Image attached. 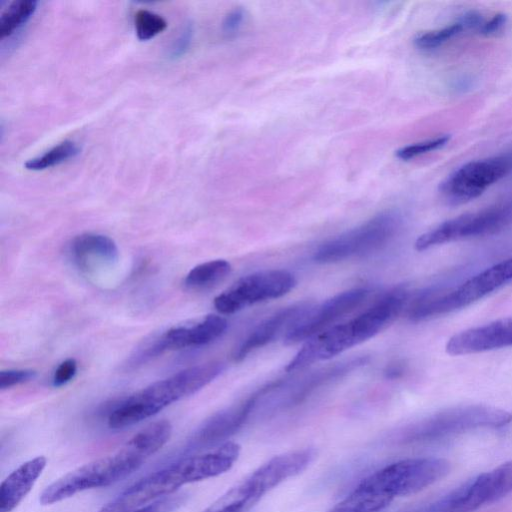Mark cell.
<instances>
[{"instance_id": "obj_1", "label": "cell", "mask_w": 512, "mask_h": 512, "mask_svg": "<svg viewBox=\"0 0 512 512\" xmlns=\"http://www.w3.org/2000/svg\"><path fill=\"white\" fill-rule=\"evenodd\" d=\"M172 426L167 420L149 424L110 455L84 464L63 475L41 493L42 505L60 502L94 488L109 486L137 470L169 440Z\"/></svg>"}, {"instance_id": "obj_2", "label": "cell", "mask_w": 512, "mask_h": 512, "mask_svg": "<svg viewBox=\"0 0 512 512\" xmlns=\"http://www.w3.org/2000/svg\"><path fill=\"white\" fill-rule=\"evenodd\" d=\"M240 446L225 442L199 454L180 458L147 474L119 493L98 512H128L173 495L181 486L218 476L230 470Z\"/></svg>"}, {"instance_id": "obj_3", "label": "cell", "mask_w": 512, "mask_h": 512, "mask_svg": "<svg viewBox=\"0 0 512 512\" xmlns=\"http://www.w3.org/2000/svg\"><path fill=\"white\" fill-rule=\"evenodd\" d=\"M407 301L404 289L396 288L359 315L331 326L308 339L287 364V372L330 359L379 333L402 311Z\"/></svg>"}, {"instance_id": "obj_4", "label": "cell", "mask_w": 512, "mask_h": 512, "mask_svg": "<svg viewBox=\"0 0 512 512\" xmlns=\"http://www.w3.org/2000/svg\"><path fill=\"white\" fill-rule=\"evenodd\" d=\"M224 370L221 362H208L156 381L122 400L109 414L108 426L121 429L154 416L172 403L212 382Z\"/></svg>"}, {"instance_id": "obj_5", "label": "cell", "mask_w": 512, "mask_h": 512, "mask_svg": "<svg viewBox=\"0 0 512 512\" xmlns=\"http://www.w3.org/2000/svg\"><path fill=\"white\" fill-rule=\"evenodd\" d=\"M314 457L312 449H299L274 456L227 490L204 512H247L266 493L298 475Z\"/></svg>"}, {"instance_id": "obj_6", "label": "cell", "mask_w": 512, "mask_h": 512, "mask_svg": "<svg viewBox=\"0 0 512 512\" xmlns=\"http://www.w3.org/2000/svg\"><path fill=\"white\" fill-rule=\"evenodd\" d=\"M512 421V414L487 405H463L439 411L409 424L397 434L404 444L441 439L479 428H499Z\"/></svg>"}, {"instance_id": "obj_7", "label": "cell", "mask_w": 512, "mask_h": 512, "mask_svg": "<svg viewBox=\"0 0 512 512\" xmlns=\"http://www.w3.org/2000/svg\"><path fill=\"white\" fill-rule=\"evenodd\" d=\"M512 280V257L505 259L458 287L442 293H422L407 309L411 321L418 322L469 306Z\"/></svg>"}, {"instance_id": "obj_8", "label": "cell", "mask_w": 512, "mask_h": 512, "mask_svg": "<svg viewBox=\"0 0 512 512\" xmlns=\"http://www.w3.org/2000/svg\"><path fill=\"white\" fill-rule=\"evenodd\" d=\"M512 491V459L468 480L446 495L401 512H474Z\"/></svg>"}, {"instance_id": "obj_9", "label": "cell", "mask_w": 512, "mask_h": 512, "mask_svg": "<svg viewBox=\"0 0 512 512\" xmlns=\"http://www.w3.org/2000/svg\"><path fill=\"white\" fill-rule=\"evenodd\" d=\"M400 223V216L396 212H381L323 243L315 251L313 259L322 264L335 263L376 251L394 237Z\"/></svg>"}, {"instance_id": "obj_10", "label": "cell", "mask_w": 512, "mask_h": 512, "mask_svg": "<svg viewBox=\"0 0 512 512\" xmlns=\"http://www.w3.org/2000/svg\"><path fill=\"white\" fill-rule=\"evenodd\" d=\"M511 223L512 200L501 201L442 222L419 236L415 241V249L423 251L455 240L492 235Z\"/></svg>"}, {"instance_id": "obj_11", "label": "cell", "mask_w": 512, "mask_h": 512, "mask_svg": "<svg viewBox=\"0 0 512 512\" xmlns=\"http://www.w3.org/2000/svg\"><path fill=\"white\" fill-rule=\"evenodd\" d=\"M449 462L442 458H411L389 464L361 482L392 499L416 493L443 478Z\"/></svg>"}, {"instance_id": "obj_12", "label": "cell", "mask_w": 512, "mask_h": 512, "mask_svg": "<svg viewBox=\"0 0 512 512\" xmlns=\"http://www.w3.org/2000/svg\"><path fill=\"white\" fill-rule=\"evenodd\" d=\"M512 172V152L468 162L451 173L439 187L449 204L466 203Z\"/></svg>"}, {"instance_id": "obj_13", "label": "cell", "mask_w": 512, "mask_h": 512, "mask_svg": "<svg viewBox=\"0 0 512 512\" xmlns=\"http://www.w3.org/2000/svg\"><path fill=\"white\" fill-rule=\"evenodd\" d=\"M296 285L289 271L271 269L254 272L236 281L214 299V307L223 314L236 313L259 302L279 298Z\"/></svg>"}, {"instance_id": "obj_14", "label": "cell", "mask_w": 512, "mask_h": 512, "mask_svg": "<svg viewBox=\"0 0 512 512\" xmlns=\"http://www.w3.org/2000/svg\"><path fill=\"white\" fill-rule=\"evenodd\" d=\"M267 387L261 388L247 399L225 408L207 418L188 438L180 457L195 454L204 449L219 446L236 433L246 422L258 400L266 393Z\"/></svg>"}, {"instance_id": "obj_15", "label": "cell", "mask_w": 512, "mask_h": 512, "mask_svg": "<svg viewBox=\"0 0 512 512\" xmlns=\"http://www.w3.org/2000/svg\"><path fill=\"white\" fill-rule=\"evenodd\" d=\"M366 288H354L341 292L309 311L285 334L286 344L307 341L318 333L330 328L346 314L359 307L368 297Z\"/></svg>"}, {"instance_id": "obj_16", "label": "cell", "mask_w": 512, "mask_h": 512, "mask_svg": "<svg viewBox=\"0 0 512 512\" xmlns=\"http://www.w3.org/2000/svg\"><path fill=\"white\" fill-rule=\"evenodd\" d=\"M512 346V317L461 331L446 343L450 355L475 354Z\"/></svg>"}, {"instance_id": "obj_17", "label": "cell", "mask_w": 512, "mask_h": 512, "mask_svg": "<svg viewBox=\"0 0 512 512\" xmlns=\"http://www.w3.org/2000/svg\"><path fill=\"white\" fill-rule=\"evenodd\" d=\"M312 307L308 302H301L285 307L259 323L240 343L233 354L235 361H241L251 352L267 345L280 334L298 322Z\"/></svg>"}, {"instance_id": "obj_18", "label": "cell", "mask_w": 512, "mask_h": 512, "mask_svg": "<svg viewBox=\"0 0 512 512\" xmlns=\"http://www.w3.org/2000/svg\"><path fill=\"white\" fill-rule=\"evenodd\" d=\"M227 320L215 314L205 316L192 326L174 327L162 334L153 347L158 354L167 350H177L206 345L219 338L227 329Z\"/></svg>"}, {"instance_id": "obj_19", "label": "cell", "mask_w": 512, "mask_h": 512, "mask_svg": "<svg viewBox=\"0 0 512 512\" xmlns=\"http://www.w3.org/2000/svg\"><path fill=\"white\" fill-rule=\"evenodd\" d=\"M69 254L73 263L85 272L112 265L119 255L116 243L110 237L97 233L74 237L69 244Z\"/></svg>"}, {"instance_id": "obj_20", "label": "cell", "mask_w": 512, "mask_h": 512, "mask_svg": "<svg viewBox=\"0 0 512 512\" xmlns=\"http://www.w3.org/2000/svg\"><path fill=\"white\" fill-rule=\"evenodd\" d=\"M369 360L370 357L367 355L354 356L314 371L305 378L299 380L293 388H290L289 393L279 405L291 406L298 404L320 387L336 381L354 370H357L358 368L366 365Z\"/></svg>"}, {"instance_id": "obj_21", "label": "cell", "mask_w": 512, "mask_h": 512, "mask_svg": "<svg viewBox=\"0 0 512 512\" xmlns=\"http://www.w3.org/2000/svg\"><path fill=\"white\" fill-rule=\"evenodd\" d=\"M46 466V458L37 456L11 472L0 486V512H11L30 492Z\"/></svg>"}, {"instance_id": "obj_22", "label": "cell", "mask_w": 512, "mask_h": 512, "mask_svg": "<svg viewBox=\"0 0 512 512\" xmlns=\"http://www.w3.org/2000/svg\"><path fill=\"white\" fill-rule=\"evenodd\" d=\"M392 501L388 495L360 482L330 512H382Z\"/></svg>"}, {"instance_id": "obj_23", "label": "cell", "mask_w": 512, "mask_h": 512, "mask_svg": "<svg viewBox=\"0 0 512 512\" xmlns=\"http://www.w3.org/2000/svg\"><path fill=\"white\" fill-rule=\"evenodd\" d=\"M231 269V264L224 259L210 260L192 268L184 283L192 289L207 288L223 280Z\"/></svg>"}, {"instance_id": "obj_24", "label": "cell", "mask_w": 512, "mask_h": 512, "mask_svg": "<svg viewBox=\"0 0 512 512\" xmlns=\"http://www.w3.org/2000/svg\"><path fill=\"white\" fill-rule=\"evenodd\" d=\"M37 4L33 0H16L11 2L0 16V37H10L21 28L34 14Z\"/></svg>"}, {"instance_id": "obj_25", "label": "cell", "mask_w": 512, "mask_h": 512, "mask_svg": "<svg viewBox=\"0 0 512 512\" xmlns=\"http://www.w3.org/2000/svg\"><path fill=\"white\" fill-rule=\"evenodd\" d=\"M80 153L79 146L71 141L65 140L42 155L32 158L25 163V168L32 171L45 170L68 161Z\"/></svg>"}, {"instance_id": "obj_26", "label": "cell", "mask_w": 512, "mask_h": 512, "mask_svg": "<svg viewBox=\"0 0 512 512\" xmlns=\"http://www.w3.org/2000/svg\"><path fill=\"white\" fill-rule=\"evenodd\" d=\"M463 31H465V28L458 19L450 25L418 34L414 39V45L421 50H432L461 34Z\"/></svg>"}, {"instance_id": "obj_27", "label": "cell", "mask_w": 512, "mask_h": 512, "mask_svg": "<svg viewBox=\"0 0 512 512\" xmlns=\"http://www.w3.org/2000/svg\"><path fill=\"white\" fill-rule=\"evenodd\" d=\"M134 27L140 40H149L167 28L166 20L152 11L139 9L134 15Z\"/></svg>"}, {"instance_id": "obj_28", "label": "cell", "mask_w": 512, "mask_h": 512, "mask_svg": "<svg viewBox=\"0 0 512 512\" xmlns=\"http://www.w3.org/2000/svg\"><path fill=\"white\" fill-rule=\"evenodd\" d=\"M449 139L450 135H440L432 139L404 146L398 149L395 155L397 158L407 161L444 147Z\"/></svg>"}, {"instance_id": "obj_29", "label": "cell", "mask_w": 512, "mask_h": 512, "mask_svg": "<svg viewBox=\"0 0 512 512\" xmlns=\"http://www.w3.org/2000/svg\"><path fill=\"white\" fill-rule=\"evenodd\" d=\"M186 494H173L128 512H173L186 501Z\"/></svg>"}, {"instance_id": "obj_30", "label": "cell", "mask_w": 512, "mask_h": 512, "mask_svg": "<svg viewBox=\"0 0 512 512\" xmlns=\"http://www.w3.org/2000/svg\"><path fill=\"white\" fill-rule=\"evenodd\" d=\"M36 372L32 369H8L0 372V389L4 390L32 380Z\"/></svg>"}, {"instance_id": "obj_31", "label": "cell", "mask_w": 512, "mask_h": 512, "mask_svg": "<svg viewBox=\"0 0 512 512\" xmlns=\"http://www.w3.org/2000/svg\"><path fill=\"white\" fill-rule=\"evenodd\" d=\"M77 372V362L73 358H68L61 362L53 375V385L60 387L68 383Z\"/></svg>"}, {"instance_id": "obj_32", "label": "cell", "mask_w": 512, "mask_h": 512, "mask_svg": "<svg viewBox=\"0 0 512 512\" xmlns=\"http://www.w3.org/2000/svg\"><path fill=\"white\" fill-rule=\"evenodd\" d=\"M245 18V13L241 8H235L224 18L222 30L227 35L235 34L241 27Z\"/></svg>"}, {"instance_id": "obj_33", "label": "cell", "mask_w": 512, "mask_h": 512, "mask_svg": "<svg viewBox=\"0 0 512 512\" xmlns=\"http://www.w3.org/2000/svg\"><path fill=\"white\" fill-rule=\"evenodd\" d=\"M507 22L503 13L494 14L491 18L485 19L478 33L484 36H492L500 32Z\"/></svg>"}, {"instance_id": "obj_34", "label": "cell", "mask_w": 512, "mask_h": 512, "mask_svg": "<svg viewBox=\"0 0 512 512\" xmlns=\"http://www.w3.org/2000/svg\"><path fill=\"white\" fill-rule=\"evenodd\" d=\"M192 35V27L188 24L171 47L170 56L172 58H178L188 50L192 40Z\"/></svg>"}, {"instance_id": "obj_35", "label": "cell", "mask_w": 512, "mask_h": 512, "mask_svg": "<svg viewBox=\"0 0 512 512\" xmlns=\"http://www.w3.org/2000/svg\"><path fill=\"white\" fill-rule=\"evenodd\" d=\"M403 372H404L403 365L396 363V364H392L388 367V369L386 370V376L388 378H397L400 375H402Z\"/></svg>"}]
</instances>
